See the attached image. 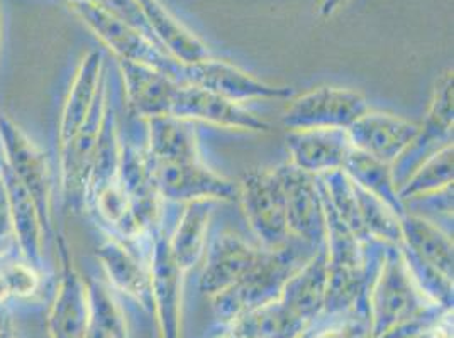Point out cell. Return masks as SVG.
<instances>
[{
  "mask_svg": "<svg viewBox=\"0 0 454 338\" xmlns=\"http://www.w3.org/2000/svg\"><path fill=\"white\" fill-rule=\"evenodd\" d=\"M0 46H2V18H0Z\"/></svg>",
  "mask_w": 454,
  "mask_h": 338,
  "instance_id": "2e32d148",
  "label": "cell"
},
{
  "mask_svg": "<svg viewBox=\"0 0 454 338\" xmlns=\"http://www.w3.org/2000/svg\"><path fill=\"white\" fill-rule=\"evenodd\" d=\"M171 117L184 120H204L208 124L245 129V131H266L268 124L254 113L247 111L241 104L231 102L221 95L208 92L202 87L180 81L173 98Z\"/></svg>",
  "mask_w": 454,
  "mask_h": 338,
  "instance_id": "5b68a950",
  "label": "cell"
},
{
  "mask_svg": "<svg viewBox=\"0 0 454 338\" xmlns=\"http://www.w3.org/2000/svg\"><path fill=\"white\" fill-rule=\"evenodd\" d=\"M119 61L126 92L134 111L150 119L170 115L171 104L180 80L141 63L124 59Z\"/></svg>",
  "mask_w": 454,
  "mask_h": 338,
  "instance_id": "ba28073f",
  "label": "cell"
},
{
  "mask_svg": "<svg viewBox=\"0 0 454 338\" xmlns=\"http://www.w3.org/2000/svg\"><path fill=\"white\" fill-rule=\"evenodd\" d=\"M76 16L83 20L119 59L156 68L176 80L184 76V65L171 58L158 42L124 20L114 18L90 0H68Z\"/></svg>",
  "mask_w": 454,
  "mask_h": 338,
  "instance_id": "6da1fadb",
  "label": "cell"
},
{
  "mask_svg": "<svg viewBox=\"0 0 454 338\" xmlns=\"http://www.w3.org/2000/svg\"><path fill=\"white\" fill-rule=\"evenodd\" d=\"M348 0H322L321 4V14L324 18L327 16H333L340 5H344Z\"/></svg>",
  "mask_w": 454,
  "mask_h": 338,
  "instance_id": "9a60e30c",
  "label": "cell"
},
{
  "mask_svg": "<svg viewBox=\"0 0 454 338\" xmlns=\"http://www.w3.org/2000/svg\"><path fill=\"white\" fill-rule=\"evenodd\" d=\"M286 141L294 163L302 171L340 169L353 148L342 129H301Z\"/></svg>",
  "mask_w": 454,
  "mask_h": 338,
  "instance_id": "9c48e42d",
  "label": "cell"
},
{
  "mask_svg": "<svg viewBox=\"0 0 454 338\" xmlns=\"http://www.w3.org/2000/svg\"><path fill=\"white\" fill-rule=\"evenodd\" d=\"M2 161L29 191L43 220L51 227V174L48 157L7 115L0 113Z\"/></svg>",
  "mask_w": 454,
  "mask_h": 338,
  "instance_id": "7a4b0ae2",
  "label": "cell"
},
{
  "mask_svg": "<svg viewBox=\"0 0 454 338\" xmlns=\"http://www.w3.org/2000/svg\"><path fill=\"white\" fill-rule=\"evenodd\" d=\"M158 44L184 66L210 58L208 48L185 29L158 0H137Z\"/></svg>",
  "mask_w": 454,
  "mask_h": 338,
  "instance_id": "8fae6325",
  "label": "cell"
},
{
  "mask_svg": "<svg viewBox=\"0 0 454 338\" xmlns=\"http://www.w3.org/2000/svg\"><path fill=\"white\" fill-rule=\"evenodd\" d=\"M100 68H102V57L97 51L89 53L82 59L76 70L72 88L63 105L61 120H59V135H58L59 146L67 144L75 135L92 111L98 88L102 85Z\"/></svg>",
  "mask_w": 454,
  "mask_h": 338,
  "instance_id": "7c38bea8",
  "label": "cell"
},
{
  "mask_svg": "<svg viewBox=\"0 0 454 338\" xmlns=\"http://www.w3.org/2000/svg\"><path fill=\"white\" fill-rule=\"evenodd\" d=\"M182 80L236 104H243L253 98H284L292 95V90L285 87L266 85L241 68L214 58L187 65L184 68Z\"/></svg>",
  "mask_w": 454,
  "mask_h": 338,
  "instance_id": "277c9868",
  "label": "cell"
},
{
  "mask_svg": "<svg viewBox=\"0 0 454 338\" xmlns=\"http://www.w3.org/2000/svg\"><path fill=\"white\" fill-rule=\"evenodd\" d=\"M0 338H14L12 319L2 306H0Z\"/></svg>",
  "mask_w": 454,
  "mask_h": 338,
  "instance_id": "5bb4252c",
  "label": "cell"
},
{
  "mask_svg": "<svg viewBox=\"0 0 454 338\" xmlns=\"http://www.w3.org/2000/svg\"><path fill=\"white\" fill-rule=\"evenodd\" d=\"M348 132L351 146L383 165L394 163L419 135V126L388 113H364Z\"/></svg>",
  "mask_w": 454,
  "mask_h": 338,
  "instance_id": "8992f818",
  "label": "cell"
},
{
  "mask_svg": "<svg viewBox=\"0 0 454 338\" xmlns=\"http://www.w3.org/2000/svg\"><path fill=\"white\" fill-rule=\"evenodd\" d=\"M0 173L7 189L9 208L14 227V237L20 245L22 257L33 265H38L43 259V220L38 207L31 198L29 191L20 185L14 173L0 163Z\"/></svg>",
  "mask_w": 454,
  "mask_h": 338,
  "instance_id": "30bf717a",
  "label": "cell"
},
{
  "mask_svg": "<svg viewBox=\"0 0 454 338\" xmlns=\"http://www.w3.org/2000/svg\"><path fill=\"white\" fill-rule=\"evenodd\" d=\"M243 198L247 213L253 227L268 245H278L285 241L288 230V217L285 205L284 180L277 174H251L245 180Z\"/></svg>",
  "mask_w": 454,
  "mask_h": 338,
  "instance_id": "52a82bcc",
  "label": "cell"
},
{
  "mask_svg": "<svg viewBox=\"0 0 454 338\" xmlns=\"http://www.w3.org/2000/svg\"><path fill=\"white\" fill-rule=\"evenodd\" d=\"M11 237H14V227H12V217L9 208L7 189L0 173V254H2V245L7 244Z\"/></svg>",
  "mask_w": 454,
  "mask_h": 338,
  "instance_id": "4fadbf2b",
  "label": "cell"
},
{
  "mask_svg": "<svg viewBox=\"0 0 454 338\" xmlns=\"http://www.w3.org/2000/svg\"><path fill=\"white\" fill-rule=\"evenodd\" d=\"M368 112L363 95L348 88L322 87L292 100L284 122L301 129H346Z\"/></svg>",
  "mask_w": 454,
  "mask_h": 338,
  "instance_id": "3957f363",
  "label": "cell"
}]
</instances>
